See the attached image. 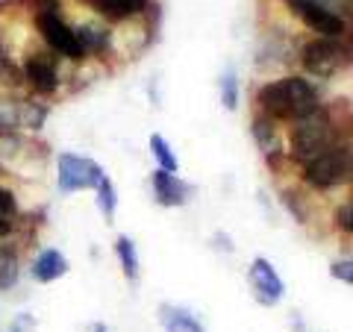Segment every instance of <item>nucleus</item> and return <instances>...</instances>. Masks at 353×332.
<instances>
[{
	"instance_id": "nucleus-17",
	"label": "nucleus",
	"mask_w": 353,
	"mask_h": 332,
	"mask_svg": "<svg viewBox=\"0 0 353 332\" xmlns=\"http://www.w3.org/2000/svg\"><path fill=\"white\" fill-rule=\"evenodd\" d=\"M77 41L83 44V50H97V48H106V30H101L97 24H85L80 27V32H77Z\"/></svg>"
},
{
	"instance_id": "nucleus-5",
	"label": "nucleus",
	"mask_w": 353,
	"mask_h": 332,
	"mask_svg": "<svg viewBox=\"0 0 353 332\" xmlns=\"http://www.w3.org/2000/svg\"><path fill=\"white\" fill-rule=\"evenodd\" d=\"M341 62H345V50H341V44H336L333 39L309 41L306 50H303V68L309 74L333 76L341 68Z\"/></svg>"
},
{
	"instance_id": "nucleus-13",
	"label": "nucleus",
	"mask_w": 353,
	"mask_h": 332,
	"mask_svg": "<svg viewBox=\"0 0 353 332\" xmlns=\"http://www.w3.org/2000/svg\"><path fill=\"white\" fill-rule=\"evenodd\" d=\"M106 18H127V15H139L148 6V0H92Z\"/></svg>"
},
{
	"instance_id": "nucleus-18",
	"label": "nucleus",
	"mask_w": 353,
	"mask_h": 332,
	"mask_svg": "<svg viewBox=\"0 0 353 332\" xmlns=\"http://www.w3.org/2000/svg\"><path fill=\"white\" fill-rule=\"evenodd\" d=\"M221 103H224L230 112L239 106V83H236V74L227 71L224 80H221Z\"/></svg>"
},
{
	"instance_id": "nucleus-8",
	"label": "nucleus",
	"mask_w": 353,
	"mask_h": 332,
	"mask_svg": "<svg viewBox=\"0 0 353 332\" xmlns=\"http://www.w3.org/2000/svg\"><path fill=\"white\" fill-rule=\"evenodd\" d=\"M250 289L253 294H256V300L262 306H274L283 297V280H280V273L274 271V264L268 259H253L250 264Z\"/></svg>"
},
{
	"instance_id": "nucleus-23",
	"label": "nucleus",
	"mask_w": 353,
	"mask_h": 332,
	"mask_svg": "<svg viewBox=\"0 0 353 332\" xmlns=\"http://www.w3.org/2000/svg\"><path fill=\"white\" fill-rule=\"evenodd\" d=\"M336 224L345 229V232H353V203L339 209V212H336Z\"/></svg>"
},
{
	"instance_id": "nucleus-15",
	"label": "nucleus",
	"mask_w": 353,
	"mask_h": 332,
	"mask_svg": "<svg viewBox=\"0 0 353 332\" xmlns=\"http://www.w3.org/2000/svg\"><path fill=\"white\" fill-rule=\"evenodd\" d=\"M18 282V262L9 247H0V289H12Z\"/></svg>"
},
{
	"instance_id": "nucleus-2",
	"label": "nucleus",
	"mask_w": 353,
	"mask_h": 332,
	"mask_svg": "<svg viewBox=\"0 0 353 332\" xmlns=\"http://www.w3.org/2000/svg\"><path fill=\"white\" fill-rule=\"evenodd\" d=\"M330 141H333V127H330L327 115L315 109V112L297 118L292 129V156L301 162H312L330 150Z\"/></svg>"
},
{
	"instance_id": "nucleus-4",
	"label": "nucleus",
	"mask_w": 353,
	"mask_h": 332,
	"mask_svg": "<svg viewBox=\"0 0 353 332\" xmlns=\"http://www.w3.org/2000/svg\"><path fill=\"white\" fill-rule=\"evenodd\" d=\"M347 174H350V153H341V150H327L312 162H306L303 168L306 183L315 188H333L339 183H345Z\"/></svg>"
},
{
	"instance_id": "nucleus-16",
	"label": "nucleus",
	"mask_w": 353,
	"mask_h": 332,
	"mask_svg": "<svg viewBox=\"0 0 353 332\" xmlns=\"http://www.w3.org/2000/svg\"><path fill=\"white\" fill-rule=\"evenodd\" d=\"M118 259H121V268H124V273L130 276V280H136L139 276V256H136V247H132L130 238H118Z\"/></svg>"
},
{
	"instance_id": "nucleus-1",
	"label": "nucleus",
	"mask_w": 353,
	"mask_h": 332,
	"mask_svg": "<svg viewBox=\"0 0 353 332\" xmlns=\"http://www.w3.org/2000/svg\"><path fill=\"white\" fill-rule=\"evenodd\" d=\"M259 103H262L265 112L274 115V118L297 121V118H303V115L318 109V94L306 80H301V76H285V80L262 85Z\"/></svg>"
},
{
	"instance_id": "nucleus-6",
	"label": "nucleus",
	"mask_w": 353,
	"mask_h": 332,
	"mask_svg": "<svg viewBox=\"0 0 353 332\" xmlns=\"http://www.w3.org/2000/svg\"><path fill=\"white\" fill-rule=\"evenodd\" d=\"M39 27H41V36H44V41L50 44L53 50H59V53H65L68 59H80L83 56V44L77 41V32L65 24V21L57 15V12H41L39 15Z\"/></svg>"
},
{
	"instance_id": "nucleus-11",
	"label": "nucleus",
	"mask_w": 353,
	"mask_h": 332,
	"mask_svg": "<svg viewBox=\"0 0 353 332\" xmlns=\"http://www.w3.org/2000/svg\"><path fill=\"white\" fill-rule=\"evenodd\" d=\"M65 271H68V262H65V256H62L59 250H41L36 264H32V276H36L39 282L59 280Z\"/></svg>"
},
{
	"instance_id": "nucleus-9",
	"label": "nucleus",
	"mask_w": 353,
	"mask_h": 332,
	"mask_svg": "<svg viewBox=\"0 0 353 332\" xmlns=\"http://www.w3.org/2000/svg\"><path fill=\"white\" fill-rule=\"evenodd\" d=\"M153 194H157V203L162 206H183L192 197V185L176 180V174L157 171L153 174Z\"/></svg>"
},
{
	"instance_id": "nucleus-7",
	"label": "nucleus",
	"mask_w": 353,
	"mask_h": 332,
	"mask_svg": "<svg viewBox=\"0 0 353 332\" xmlns=\"http://www.w3.org/2000/svg\"><path fill=\"white\" fill-rule=\"evenodd\" d=\"M285 6H289L309 30L321 32V36H327V39H333V36H339V32L345 30V21H339L336 15H330L327 9H321L315 3V0H285Z\"/></svg>"
},
{
	"instance_id": "nucleus-10",
	"label": "nucleus",
	"mask_w": 353,
	"mask_h": 332,
	"mask_svg": "<svg viewBox=\"0 0 353 332\" xmlns=\"http://www.w3.org/2000/svg\"><path fill=\"white\" fill-rule=\"evenodd\" d=\"M159 320L165 332H203V324L197 320L192 312H185L180 306H162L159 309Z\"/></svg>"
},
{
	"instance_id": "nucleus-12",
	"label": "nucleus",
	"mask_w": 353,
	"mask_h": 332,
	"mask_svg": "<svg viewBox=\"0 0 353 332\" xmlns=\"http://www.w3.org/2000/svg\"><path fill=\"white\" fill-rule=\"evenodd\" d=\"M24 74H27V80L36 85V92H53L57 88V68H53V62L50 59H44V56H32L30 62H27V68H24Z\"/></svg>"
},
{
	"instance_id": "nucleus-27",
	"label": "nucleus",
	"mask_w": 353,
	"mask_h": 332,
	"mask_svg": "<svg viewBox=\"0 0 353 332\" xmlns=\"http://www.w3.org/2000/svg\"><path fill=\"white\" fill-rule=\"evenodd\" d=\"M88 332H106V326L103 324H92V326H88Z\"/></svg>"
},
{
	"instance_id": "nucleus-19",
	"label": "nucleus",
	"mask_w": 353,
	"mask_h": 332,
	"mask_svg": "<svg viewBox=\"0 0 353 332\" xmlns=\"http://www.w3.org/2000/svg\"><path fill=\"white\" fill-rule=\"evenodd\" d=\"M97 203H101L103 215H112L115 212L118 197H115V188H112V180H109V176H103L101 185H97Z\"/></svg>"
},
{
	"instance_id": "nucleus-22",
	"label": "nucleus",
	"mask_w": 353,
	"mask_h": 332,
	"mask_svg": "<svg viewBox=\"0 0 353 332\" xmlns=\"http://www.w3.org/2000/svg\"><path fill=\"white\" fill-rule=\"evenodd\" d=\"M330 273H333L336 280H341V282H350V285H353V259L333 262V264H330Z\"/></svg>"
},
{
	"instance_id": "nucleus-21",
	"label": "nucleus",
	"mask_w": 353,
	"mask_h": 332,
	"mask_svg": "<svg viewBox=\"0 0 353 332\" xmlns=\"http://www.w3.org/2000/svg\"><path fill=\"white\" fill-rule=\"evenodd\" d=\"M253 132H256V138H259L262 147H274V127H271L268 118H256V121H253Z\"/></svg>"
},
{
	"instance_id": "nucleus-14",
	"label": "nucleus",
	"mask_w": 353,
	"mask_h": 332,
	"mask_svg": "<svg viewBox=\"0 0 353 332\" xmlns=\"http://www.w3.org/2000/svg\"><path fill=\"white\" fill-rule=\"evenodd\" d=\"M150 150H153V156H157V162H159V171L176 174V156L171 153L168 141H165L162 136H150Z\"/></svg>"
},
{
	"instance_id": "nucleus-25",
	"label": "nucleus",
	"mask_w": 353,
	"mask_h": 332,
	"mask_svg": "<svg viewBox=\"0 0 353 332\" xmlns=\"http://www.w3.org/2000/svg\"><path fill=\"white\" fill-rule=\"evenodd\" d=\"M27 329H32V318H27V315H21L18 320H15V326L9 329V332H27Z\"/></svg>"
},
{
	"instance_id": "nucleus-26",
	"label": "nucleus",
	"mask_w": 353,
	"mask_h": 332,
	"mask_svg": "<svg viewBox=\"0 0 353 332\" xmlns=\"http://www.w3.org/2000/svg\"><path fill=\"white\" fill-rule=\"evenodd\" d=\"M6 232H9V220H6V218H0V238H3Z\"/></svg>"
},
{
	"instance_id": "nucleus-20",
	"label": "nucleus",
	"mask_w": 353,
	"mask_h": 332,
	"mask_svg": "<svg viewBox=\"0 0 353 332\" xmlns=\"http://www.w3.org/2000/svg\"><path fill=\"white\" fill-rule=\"evenodd\" d=\"M315 3L321 6V9H327L330 15H336L339 21L353 15V0H315Z\"/></svg>"
},
{
	"instance_id": "nucleus-24",
	"label": "nucleus",
	"mask_w": 353,
	"mask_h": 332,
	"mask_svg": "<svg viewBox=\"0 0 353 332\" xmlns=\"http://www.w3.org/2000/svg\"><path fill=\"white\" fill-rule=\"evenodd\" d=\"M6 215H15V197L12 191L0 188V218H6Z\"/></svg>"
},
{
	"instance_id": "nucleus-3",
	"label": "nucleus",
	"mask_w": 353,
	"mask_h": 332,
	"mask_svg": "<svg viewBox=\"0 0 353 332\" xmlns=\"http://www.w3.org/2000/svg\"><path fill=\"white\" fill-rule=\"evenodd\" d=\"M57 171H59V191L62 194H71L77 188H88V185H101V180L106 176L94 159L77 156V153H62L57 162Z\"/></svg>"
}]
</instances>
